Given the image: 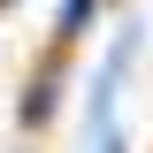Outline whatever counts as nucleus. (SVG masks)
<instances>
[{"mask_svg":"<svg viewBox=\"0 0 153 153\" xmlns=\"http://www.w3.org/2000/svg\"><path fill=\"white\" fill-rule=\"evenodd\" d=\"M92 16H100V0H61V8H54V46L84 38V31H92Z\"/></svg>","mask_w":153,"mask_h":153,"instance_id":"obj_2","label":"nucleus"},{"mask_svg":"<svg viewBox=\"0 0 153 153\" xmlns=\"http://www.w3.org/2000/svg\"><path fill=\"white\" fill-rule=\"evenodd\" d=\"M54 100H61V69L46 61V69L23 84V100H16V123H23V130H46V123H54Z\"/></svg>","mask_w":153,"mask_h":153,"instance_id":"obj_1","label":"nucleus"},{"mask_svg":"<svg viewBox=\"0 0 153 153\" xmlns=\"http://www.w3.org/2000/svg\"><path fill=\"white\" fill-rule=\"evenodd\" d=\"M92 153H130V146H123V138H115V123H107V130H92Z\"/></svg>","mask_w":153,"mask_h":153,"instance_id":"obj_3","label":"nucleus"},{"mask_svg":"<svg viewBox=\"0 0 153 153\" xmlns=\"http://www.w3.org/2000/svg\"><path fill=\"white\" fill-rule=\"evenodd\" d=\"M0 8H16V0H0Z\"/></svg>","mask_w":153,"mask_h":153,"instance_id":"obj_4","label":"nucleus"}]
</instances>
